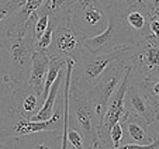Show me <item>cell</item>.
<instances>
[{
    "mask_svg": "<svg viewBox=\"0 0 159 149\" xmlns=\"http://www.w3.org/2000/svg\"><path fill=\"white\" fill-rule=\"evenodd\" d=\"M68 113V127L83 135L87 148H103L99 139V127L102 124L104 110L94 96L93 86L70 78Z\"/></svg>",
    "mask_w": 159,
    "mask_h": 149,
    "instance_id": "obj_1",
    "label": "cell"
},
{
    "mask_svg": "<svg viewBox=\"0 0 159 149\" xmlns=\"http://www.w3.org/2000/svg\"><path fill=\"white\" fill-rule=\"evenodd\" d=\"M33 28V27H31ZM7 59V76L11 90L28 82L31 59L35 51L31 30L24 35H7L2 41Z\"/></svg>",
    "mask_w": 159,
    "mask_h": 149,
    "instance_id": "obj_2",
    "label": "cell"
},
{
    "mask_svg": "<svg viewBox=\"0 0 159 149\" xmlns=\"http://www.w3.org/2000/svg\"><path fill=\"white\" fill-rule=\"evenodd\" d=\"M125 3L110 0L107 4L108 21L106 28L102 33L93 37H86L83 45L90 52H106L110 51L117 45H134L135 39L132 33L127 28L121 17V6Z\"/></svg>",
    "mask_w": 159,
    "mask_h": 149,
    "instance_id": "obj_3",
    "label": "cell"
},
{
    "mask_svg": "<svg viewBox=\"0 0 159 149\" xmlns=\"http://www.w3.org/2000/svg\"><path fill=\"white\" fill-rule=\"evenodd\" d=\"M131 49L132 45H117L106 52H90L86 49L73 65L72 78L89 86H94L107 66L113 61L128 59Z\"/></svg>",
    "mask_w": 159,
    "mask_h": 149,
    "instance_id": "obj_4",
    "label": "cell"
},
{
    "mask_svg": "<svg viewBox=\"0 0 159 149\" xmlns=\"http://www.w3.org/2000/svg\"><path fill=\"white\" fill-rule=\"evenodd\" d=\"M51 20L54 23V30H52L51 45L47 51L48 56H59L63 59H73L76 62L86 51L83 45L86 37L70 21V18H51Z\"/></svg>",
    "mask_w": 159,
    "mask_h": 149,
    "instance_id": "obj_5",
    "label": "cell"
},
{
    "mask_svg": "<svg viewBox=\"0 0 159 149\" xmlns=\"http://www.w3.org/2000/svg\"><path fill=\"white\" fill-rule=\"evenodd\" d=\"M128 63L131 65L129 80L137 79L134 83L159 76V38L149 35L135 42L128 56Z\"/></svg>",
    "mask_w": 159,
    "mask_h": 149,
    "instance_id": "obj_6",
    "label": "cell"
},
{
    "mask_svg": "<svg viewBox=\"0 0 159 149\" xmlns=\"http://www.w3.org/2000/svg\"><path fill=\"white\" fill-rule=\"evenodd\" d=\"M107 4H103L102 0H73L69 18L84 37H93L106 28Z\"/></svg>",
    "mask_w": 159,
    "mask_h": 149,
    "instance_id": "obj_7",
    "label": "cell"
},
{
    "mask_svg": "<svg viewBox=\"0 0 159 149\" xmlns=\"http://www.w3.org/2000/svg\"><path fill=\"white\" fill-rule=\"evenodd\" d=\"M127 65H128V59L113 61L93 86L94 96H96L99 104L103 107L104 113L107 108L108 98L111 97V94L118 89V86L123 82L124 74L127 72Z\"/></svg>",
    "mask_w": 159,
    "mask_h": 149,
    "instance_id": "obj_8",
    "label": "cell"
},
{
    "mask_svg": "<svg viewBox=\"0 0 159 149\" xmlns=\"http://www.w3.org/2000/svg\"><path fill=\"white\" fill-rule=\"evenodd\" d=\"M121 17L124 24L134 35L135 42H139L149 37V9L145 6L144 2H134L131 4L121 6Z\"/></svg>",
    "mask_w": 159,
    "mask_h": 149,
    "instance_id": "obj_9",
    "label": "cell"
},
{
    "mask_svg": "<svg viewBox=\"0 0 159 149\" xmlns=\"http://www.w3.org/2000/svg\"><path fill=\"white\" fill-rule=\"evenodd\" d=\"M124 107L128 113L135 114L147 124H151L156 118V108L148 94L137 83H129L124 94Z\"/></svg>",
    "mask_w": 159,
    "mask_h": 149,
    "instance_id": "obj_10",
    "label": "cell"
},
{
    "mask_svg": "<svg viewBox=\"0 0 159 149\" xmlns=\"http://www.w3.org/2000/svg\"><path fill=\"white\" fill-rule=\"evenodd\" d=\"M62 145V128L42 129L16 137V148L20 149H57Z\"/></svg>",
    "mask_w": 159,
    "mask_h": 149,
    "instance_id": "obj_11",
    "label": "cell"
},
{
    "mask_svg": "<svg viewBox=\"0 0 159 149\" xmlns=\"http://www.w3.org/2000/svg\"><path fill=\"white\" fill-rule=\"evenodd\" d=\"M13 97H14L16 111L28 120L33 115H35L42 106L41 96L34 92L28 86V83L14 87L13 89Z\"/></svg>",
    "mask_w": 159,
    "mask_h": 149,
    "instance_id": "obj_12",
    "label": "cell"
},
{
    "mask_svg": "<svg viewBox=\"0 0 159 149\" xmlns=\"http://www.w3.org/2000/svg\"><path fill=\"white\" fill-rule=\"evenodd\" d=\"M123 125V142L121 143H137V145H148L151 142V135L148 134V124L137 117L135 114L128 113L121 121ZM120 143V145H121Z\"/></svg>",
    "mask_w": 159,
    "mask_h": 149,
    "instance_id": "obj_13",
    "label": "cell"
},
{
    "mask_svg": "<svg viewBox=\"0 0 159 149\" xmlns=\"http://www.w3.org/2000/svg\"><path fill=\"white\" fill-rule=\"evenodd\" d=\"M16 114L13 90L6 79H0V137L10 128Z\"/></svg>",
    "mask_w": 159,
    "mask_h": 149,
    "instance_id": "obj_14",
    "label": "cell"
},
{
    "mask_svg": "<svg viewBox=\"0 0 159 149\" xmlns=\"http://www.w3.org/2000/svg\"><path fill=\"white\" fill-rule=\"evenodd\" d=\"M48 63H49V56L47 52L34 51L33 59H31L30 76H28L27 83L39 96L42 94V90H44L45 76H47V72H48Z\"/></svg>",
    "mask_w": 159,
    "mask_h": 149,
    "instance_id": "obj_15",
    "label": "cell"
},
{
    "mask_svg": "<svg viewBox=\"0 0 159 149\" xmlns=\"http://www.w3.org/2000/svg\"><path fill=\"white\" fill-rule=\"evenodd\" d=\"M65 69H62V70L59 72V74L57 76L55 82L52 83V86L49 87L48 96L45 97L41 108L38 110V113H37L35 115H33L30 118L31 121H45V120H48L49 117L52 115L55 102H57V96H58V93L63 89V83H65Z\"/></svg>",
    "mask_w": 159,
    "mask_h": 149,
    "instance_id": "obj_16",
    "label": "cell"
},
{
    "mask_svg": "<svg viewBox=\"0 0 159 149\" xmlns=\"http://www.w3.org/2000/svg\"><path fill=\"white\" fill-rule=\"evenodd\" d=\"M73 0H44L38 13L48 14L49 18H69Z\"/></svg>",
    "mask_w": 159,
    "mask_h": 149,
    "instance_id": "obj_17",
    "label": "cell"
},
{
    "mask_svg": "<svg viewBox=\"0 0 159 149\" xmlns=\"http://www.w3.org/2000/svg\"><path fill=\"white\" fill-rule=\"evenodd\" d=\"M66 68V59L59 56H52L49 58V63H48V72H47V76H45V83H44V90H42V94H41V100L44 103L45 97L48 96L49 92V87L52 86V83L55 82L57 76L59 74V72L62 69Z\"/></svg>",
    "mask_w": 159,
    "mask_h": 149,
    "instance_id": "obj_18",
    "label": "cell"
},
{
    "mask_svg": "<svg viewBox=\"0 0 159 149\" xmlns=\"http://www.w3.org/2000/svg\"><path fill=\"white\" fill-rule=\"evenodd\" d=\"M21 4L14 0H2L0 2V41H3L7 37V25L14 14V11Z\"/></svg>",
    "mask_w": 159,
    "mask_h": 149,
    "instance_id": "obj_19",
    "label": "cell"
},
{
    "mask_svg": "<svg viewBox=\"0 0 159 149\" xmlns=\"http://www.w3.org/2000/svg\"><path fill=\"white\" fill-rule=\"evenodd\" d=\"M137 84H139L142 87V90L148 94V97L151 98V102L153 103V106L156 108V114H158L159 113V76L144 79V80H141Z\"/></svg>",
    "mask_w": 159,
    "mask_h": 149,
    "instance_id": "obj_20",
    "label": "cell"
},
{
    "mask_svg": "<svg viewBox=\"0 0 159 149\" xmlns=\"http://www.w3.org/2000/svg\"><path fill=\"white\" fill-rule=\"evenodd\" d=\"M48 23H49V16L45 14V13H38V16H37L35 21H34V24H33V28H31V35H33V38H34V44H35L37 39L44 34V31L47 30Z\"/></svg>",
    "mask_w": 159,
    "mask_h": 149,
    "instance_id": "obj_21",
    "label": "cell"
},
{
    "mask_svg": "<svg viewBox=\"0 0 159 149\" xmlns=\"http://www.w3.org/2000/svg\"><path fill=\"white\" fill-rule=\"evenodd\" d=\"M52 30H54V23H52V20L49 18V23H48L47 30L44 31V34H42V35L35 41V44H34L35 51H39V52H47L48 51V48H49L51 41H52Z\"/></svg>",
    "mask_w": 159,
    "mask_h": 149,
    "instance_id": "obj_22",
    "label": "cell"
},
{
    "mask_svg": "<svg viewBox=\"0 0 159 149\" xmlns=\"http://www.w3.org/2000/svg\"><path fill=\"white\" fill-rule=\"evenodd\" d=\"M66 138H68V142H69L70 148H76V149L87 148V146H86V141H84V137L79 131L70 128V127H68V131H66Z\"/></svg>",
    "mask_w": 159,
    "mask_h": 149,
    "instance_id": "obj_23",
    "label": "cell"
},
{
    "mask_svg": "<svg viewBox=\"0 0 159 149\" xmlns=\"http://www.w3.org/2000/svg\"><path fill=\"white\" fill-rule=\"evenodd\" d=\"M148 134L151 135L152 141L148 145H145V148H151V149L159 148V120L158 118H155V121L148 124Z\"/></svg>",
    "mask_w": 159,
    "mask_h": 149,
    "instance_id": "obj_24",
    "label": "cell"
},
{
    "mask_svg": "<svg viewBox=\"0 0 159 149\" xmlns=\"http://www.w3.org/2000/svg\"><path fill=\"white\" fill-rule=\"evenodd\" d=\"M110 141H111V146L113 148H118L121 143V139H123V135H124V131H123V125L121 122H116L114 125L111 127L110 129Z\"/></svg>",
    "mask_w": 159,
    "mask_h": 149,
    "instance_id": "obj_25",
    "label": "cell"
},
{
    "mask_svg": "<svg viewBox=\"0 0 159 149\" xmlns=\"http://www.w3.org/2000/svg\"><path fill=\"white\" fill-rule=\"evenodd\" d=\"M0 79H6L9 82V76H7V59H6V52H4V47L0 41Z\"/></svg>",
    "mask_w": 159,
    "mask_h": 149,
    "instance_id": "obj_26",
    "label": "cell"
},
{
    "mask_svg": "<svg viewBox=\"0 0 159 149\" xmlns=\"http://www.w3.org/2000/svg\"><path fill=\"white\" fill-rule=\"evenodd\" d=\"M149 35L159 38V21L153 17H151L149 20Z\"/></svg>",
    "mask_w": 159,
    "mask_h": 149,
    "instance_id": "obj_27",
    "label": "cell"
},
{
    "mask_svg": "<svg viewBox=\"0 0 159 149\" xmlns=\"http://www.w3.org/2000/svg\"><path fill=\"white\" fill-rule=\"evenodd\" d=\"M148 9H159V0H142Z\"/></svg>",
    "mask_w": 159,
    "mask_h": 149,
    "instance_id": "obj_28",
    "label": "cell"
},
{
    "mask_svg": "<svg viewBox=\"0 0 159 149\" xmlns=\"http://www.w3.org/2000/svg\"><path fill=\"white\" fill-rule=\"evenodd\" d=\"M149 13H151V17H153L155 20L159 21V9H149Z\"/></svg>",
    "mask_w": 159,
    "mask_h": 149,
    "instance_id": "obj_29",
    "label": "cell"
},
{
    "mask_svg": "<svg viewBox=\"0 0 159 149\" xmlns=\"http://www.w3.org/2000/svg\"><path fill=\"white\" fill-rule=\"evenodd\" d=\"M121 2H124V3L127 4V6H128V4H131V3H134L135 0H121Z\"/></svg>",
    "mask_w": 159,
    "mask_h": 149,
    "instance_id": "obj_30",
    "label": "cell"
},
{
    "mask_svg": "<svg viewBox=\"0 0 159 149\" xmlns=\"http://www.w3.org/2000/svg\"><path fill=\"white\" fill-rule=\"evenodd\" d=\"M135 2H138V3H139V2H142V0H135Z\"/></svg>",
    "mask_w": 159,
    "mask_h": 149,
    "instance_id": "obj_31",
    "label": "cell"
},
{
    "mask_svg": "<svg viewBox=\"0 0 159 149\" xmlns=\"http://www.w3.org/2000/svg\"><path fill=\"white\" fill-rule=\"evenodd\" d=\"M0 2H2V0H0Z\"/></svg>",
    "mask_w": 159,
    "mask_h": 149,
    "instance_id": "obj_32",
    "label": "cell"
}]
</instances>
